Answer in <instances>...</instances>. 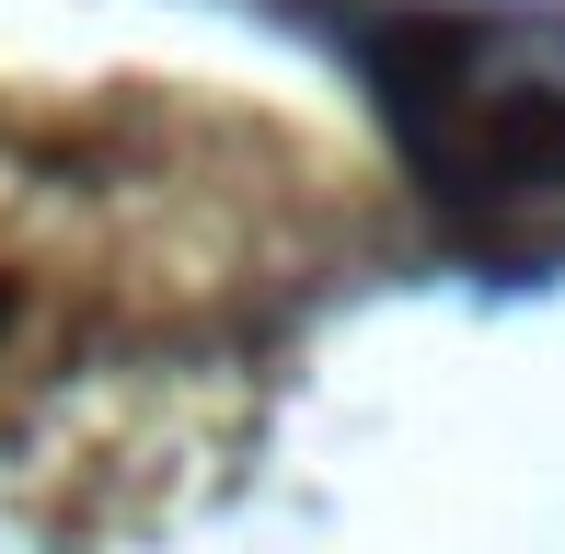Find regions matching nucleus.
Segmentation results:
<instances>
[{
  "label": "nucleus",
  "mask_w": 565,
  "mask_h": 554,
  "mask_svg": "<svg viewBox=\"0 0 565 554\" xmlns=\"http://www.w3.org/2000/svg\"><path fill=\"white\" fill-rule=\"evenodd\" d=\"M335 46L381 82V116L404 128V150H416L427 196L450 209L461 243H484L497 220L543 243L565 220V105L543 82H508L473 23L358 0V12H335Z\"/></svg>",
  "instance_id": "1"
}]
</instances>
